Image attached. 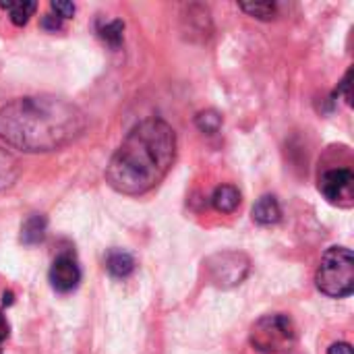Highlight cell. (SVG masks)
Masks as SVG:
<instances>
[{"label":"cell","instance_id":"obj_1","mask_svg":"<svg viewBox=\"0 0 354 354\" xmlns=\"http://www.w3.org/2000/svg\"><path fill=\"white\" fill-rule=\"evenodd\" d=\"M79 106L56 95L17 97L0 108V139L25 153L54 151L83 135Z\"/></svg>","mask_w":354,"mask_h":354},{"label":"cell","instance_id":"obj_2","mask_svg":"<svg viewBox=\"0 0 354 354\" xmlns=\"http://www.w3.org/2000/svg\"><path fill=\"white\" fill-rule=\"evenodd\" d=\"M176 158V133L162 118L141 120L114 151L106 180L122 195H143L156 189Z\"/></svg>","mask_w":354,"mask_h":354},{"label":"cell","instance_id":"obj_3","mask_svg":"<svg viewBox=\"0 0 354 354\" xmlns=\"http://www.w3.org/2000/svg\"><path fill=\"white\" fill-rule=\"evenodd\" d=\"M315 282H317V288L332 299L351 297L354 290L353 251L346 247L328 249L317 268Z\"/></svg>","mask_w":354,"mask_h":354},{"label":"cell","instance_id":"obj_4","mask_svg":"<svg viewBox=\"0 0 354 354\" xmlns=\"http://www.w3.org/2000/svg\"><path fill=\"white\" fill-rule=\"evenodd\" d=\"M297 330L286 315H266L251 328V344L263 354L288 353L295 346Z\"/></svg>","mask_w":354,"mask_h":354},{"label":"cell","instance_id":"obj_5","mask_svg":"<svg viewBox=\"0 0 354 354\" xmlns=\"http://www.w3.org/2000/svg\"><path fill=\"white\" fill-rule=\"evenodd\" d=\"M249 268H251L249 257L245 253H236V251L216 253L207 259L209 278L222 288H230V286L241 284L247 278Z\"/></svg>","mask_w":354,"mask_h":354},{"label":"cell","instance_id":"obj_6","mask_svg":"<svg viewBox=\"0 0 354 354\" xmlns=\"http://www.w3.org/2000/svg\"><path fill=\"white\" fill-rule=\"evenodd\" d=\"M319 191L322 195L340 207H351L354 199V176L348 168H334L328 170L319 178Z\"/></svg>","mask_w":354,"mask_h":354},{"label":"cell","instance_id":"obj_7","mask_svg":"<svg viewBox=\"0 0 354 354\" xmlns=\"http://www.w3.org/2000/svg\"><path fill=\"white\" fill-rule=\"evenodd\" d=\"M48 278H50V284L56 292H71L81 282V268L73 255L62 253L54 259Z\"/></svg>","mask_w":354,"mask_h":354},{"label":"cell","instance_id":"obj_8","mask_svg":"<svg viewBox=\"0 0 354 354\" xmlns=\"http://www.w3.org/2000/svg\"><path fill=\"white\" fill-rule=\"evenodd\" d=\"M253 220L261 226H272L282 220V209L280 203L274 195H263L255 201L253 205Z\"/></svg>","mask_w":354,"mask_h":354},{"label":"cell","instance_id":"obj_9","mask_svg":"<svg viewBox=\"0 0 354 354\" xmlns=\"http://www.w3.org/2000/svg\"><path fill=\"white\" fill-rule=\"evenodd\" d=\"M212 205L220 214H232L241 205V191L232 185H220L212 195Z\"/></svg>","mask_w":354,"mask_h":354},{"label":"cell","instance_id":"obj_10","mask_svg":"<svg viewBox=\"0 0 354 354\" xmlns=\"http://www.w3.org/2000/svg\"><path fill=\"white\" fill-rule=\"evenodd\" d=\"M46 228H48V220L41 214H33L25 220L21 228V241L25 245H37L39 241H44Z\"/></svg>","mask_w":354,"mask_h":354},{"label":"cell","instance_id":"obj_11","mask_svg":"<svg viewBox=\"0 0 354 354\" xmlns=\"http://www.w3.org/2000/svg\"><path fill=\"white\" fill-rule=\"evenodd\" d=\"M0 8L8 12V19L15 25H25L33 12L37 10V2H27V0H17V2H0Z\"/></svg>","mask_w":354,"mask_h":354},{"label":"cell","instance_id":"obj_12","mask_svg":"<svg viewBox=\"0 0 354 354\" xmlns=\"http://www.w3.org/2000/svg\"><path fill=\"white\" fill-rule=\"evenodd\" d=\"M17 178H19V162H17V158L10 151L0 149V193L6 191L8 187H12Z\"/></svg>","mask_w":354,"mask_h":354},{"label":"cell","instance_id":"obj_13","mask_svg":"<svg viewBox=\"0 0 354 354\" xmlns=\"http://www.w3.org/2000/svg\"><path fill=\"white\" fill-rule=\"evenodd\" d=\"M106 266H108V272L116 278H127L133 274L135 270V259L133 255L124 253V251H112L106 259Z\"/></svg>","mask_w":354,"mask_h":354},{"label":"cell","instance_id":"obj_14","mask_svg":"<svg viewBox=\"0 0 354 354\" xmlns=\"http://www.w3.org/2000/svg\"><path fill=\"white\" fill-rule=\"evenodd\" d=\"M239 8L245 10V12H249L251 17L261 19V21H270L278 12V6L274 2H241Z\"/></svg>","mask_w":354,"mask_h":354},{"label":"cell","instance_id":"obj_15","mask_svg":"<svg viewBox=\"0 0 354 354\" xmlns=\"http://www.w3.org/2000/svg\"><path fill=\"white\" fill-rule=\"evenodd\" d=\"M195 122H197L199 131H203V133H207V135H214V133H218L220 127H222V116H220L216 110H205V112H199V114H197Z\"/></svg>","mask_w":354,"mask_h":354},{"label":"cell","instance_id":"obj_16","mask_svg":"<svg viewBox=\"0 0 354 354\" xmlns=\"http://www.w3.org/2000/svg\"><path fill=\"white\" fill-rule=\"evenodd\" d=\"M102 37L108 41V44H112V46H118L120 41H122V31H124V23L122 21H110V23H106L102 29Z\"/></svg>","mask_w":354,"mask_h":354},{"label":"cell","instance_id":"obj_17","mask_svg":"<svg viewBox=\"0 0 354 354\" xmlns=\"http://www.w3.org/2000/svg\"><path fill=\"white\" fill-rule=\"evenodd\" d=\"M50 6L56 12V17H60V19H71L75 15V4L73 2H58V0H54Z\"/></svg>","mask_w":354,"mask_h":354},{"label":"cell","instance_id":"obj_18","mask_svg":"<svg viewBox=\"0 0 354 354\" xmlns=\"http://www.w3.org/2000/svg\"><path fill=\"white\" fill-rule=\"evenodd\" d=\"M41 25H44L46 29H50V31H56V29H60V27H62V19L50 12V15H46V17H44Z\"/></svg>","mask_w":354,"mask_h":354},{"label":"cell","instance_id":"obj_19","mask_svg":"<svg viewBox=\"0 0 354 354\" xmlns=\"http://www.w3.org/2000/svg\"><path fill=\"white\" fill-rule=\"evenodd\" d=\"M328 354H353V348H351V344L340 342V344H332Z\"/></svg>","mask_w":354,"mask_h":354},{"label":"cell","instance_id":"obj_20","mask_svg":"<svg viewBox=\"0 0 354 354\" xmlns=\"http://www.w3.org/2000/svg\"><path fill=\"white\" fill-rule=\"evenodd\" d=\"M8 336V324L4 322V317L0 315V342Z\"/></svg>","mask_w":354,"mask_h":354}]
</instances>
